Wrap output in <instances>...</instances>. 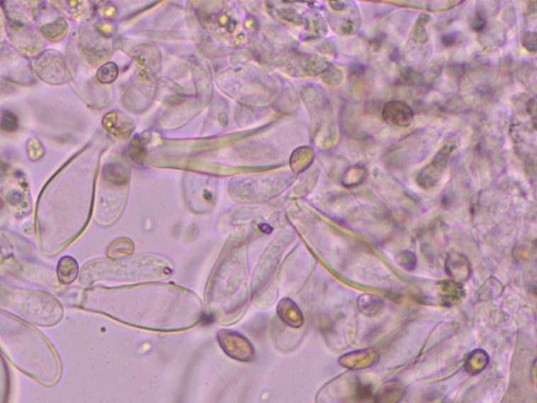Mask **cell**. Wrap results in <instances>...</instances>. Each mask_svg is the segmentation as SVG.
Instances as JSON below:
<instances>
[{
	"label": "cell",
	"mask_w": 537,
	"mask_h": 403,
	"mask_svg": "<svg viewBox=\"0 0 537 403\" xmlns=\"http://www.w3.org/2000/svg\"><path fill=\"white\" fill-rule=\"evenodd\" d=\"M78 272L77 263L71 258H64L58 265V275L65 284L73 282Z\"/></svg>",
	"instance_id": "6da1fadb"
},
{
	"label": "cell",
	"mask_w": 537,
	"mask_h": 403,
	"mask_svg": "<svg viewBox=\"0 0 537 403\" xmlns=\"http://www.w3.org/2000/svg\"><path fill=\"white\" fill-rule=\"evenodd\" d=\"M117 74V67L113 63H108V65L101 67L99 73H98V78L101 82L108 83L115 80Z\"/></svg>",
	"instance_id": "7a4b0ae2"
},
{
	"label": "cell",
	"mask_w": 537,
	"mask_h": 403,
	"mask_svg": "<svg viewBox=\"0 0 537 403\" xmlns=\"http://www.w3.org/2000/svg\"><path fill=\"white\" fill-rule=\"evenodd\" d=\"M0 126L4 131H12L17 128V118L12 113H4Z\"/></svg>",
	"instance_id": "3957f363"
}]
</instances>
